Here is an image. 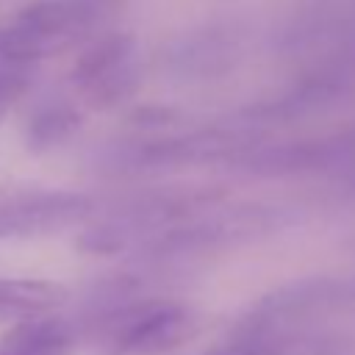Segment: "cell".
Instances as JSON below:
<instances>
[{
	"instance_id": "obj_1",
	"label": "cell",
	"mask_w": 355,
	"mask_h": 355,
	"mask_svg": "<svg viewBox=\"0 0 355 355\" xmlns=\"http://www.w3.org/2000/svg\"><path fill=\"white\" fill-rule=\"evenodd\" d=\"M194 336V316L166 300H139L114 308L97 322L100 355H158Z\"/></svg>"
},
{
	"instance_id": "obj_2",
	"label": "cell",
	"mask_w": 355,
	"mask_h": 355,
	"mask_svg": "<svg viewBox=\"0 0 355 355\" xmlns=\"http://www.w3.org/2000/svg\"><path fill=\"white\" fill-rule=\"evenodd\" d=\"M111 6L114 0H39L22 8L0 31V39L17 53L42 61L86 39Z\"/></svg>"
},
{
	"instance_id": "obj_3",
	"label": "cell",
	"mask_w": 355,
	"mask_h": 355,
	"mask_svg": "<svg viewBox=\"0 0 355 355\" xmlns=\"http://www.w3.org/2000/svg\"><path fill=\"white\" fill-rule=\"evenodd\" d=\"M139 83L136 39L128 33H108L92 42L72 67L75 92L94 108L122 103Z\"/></svg>"
},
{
	"instance_id": "obj_4",
	"label": "cell",
	"mask_w": 355,
	"mask_h": 355,
	"mask_svg": "<svg viewBox=\"0 0 355 355\" xmlns=\"http://www.w3.org/2000/svg\"><path fill=\"white\" fill-rule=\"evenodd\" d=\"M94 211V200L80 191H14L0 194V239L53 236Z\"/></svg>"
},
{
	"instance_id": "obj_5",
	"label": "cell",
	"mask_w": 355,
	"mask_h": 355,
	"mask_svg": "<svg viewBox=\"0 0 355 355\" xmlns=\"http://www.w3.org/2000/svg\"><path fill=\"white\" fill-rule=\"evenodd\" d=\"M78 344L75 327L53 313L14 322L0 336V355H69Z\"/></svg>"
},
{
	"instance_id": "obj_6",
	"label": "cell",
	"mask_w": 355,
	"mask_h": 355,
	"mask_svg": "<svg viewBox=\"0 0 355 355\" xmlns=\"http://www.w3.org/2000/svg\"><path fill=\"white\" fill-rule=\"evenodd\" d=\"M67 300V288L39 277H0V322H19L53 313Z\"/></svg>"
},
{
	"instance_id": "obj_7",
	"label": "cell",
	"mask_w": 355,
	"mask_h": 355,
	"mask_svg": "<svg viewBox=\"0 0 355 355\" xmlns=\"http://www.w3.org/2000/svg\"><path fill=\"white\" fill-rule=\"evenodd\" d=\"M80 130V114L69 103H42L25 122V144L33 153L53 150Z\"/></svg>"
},
{
	"instance_id": "obj_8",
	"label": "cell",
	"mask_w": 355,
	"mask_h": 355,
	"mask_svg": "<svg viewBox=\"0 0 355 355\" xmlns=\"http://www.w3.org/2000/svg\"><path fill=\"white\" fill-rule=\"evenodd\" d=\"M33 58L17 53L0 39V122L8 116V111L22 100V94L31 89L33 75H36Z\"/></svg>"
}]
</instances>
